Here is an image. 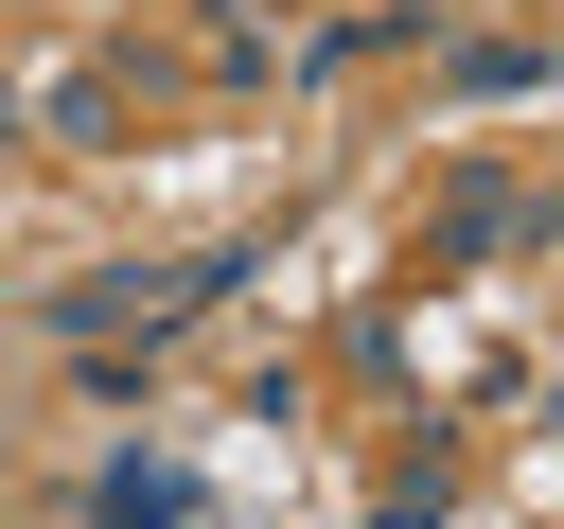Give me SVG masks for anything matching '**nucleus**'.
<instances>
[{"mask_svg":"<svg viewBox=\"0 0 564 529\" xmlns=\"http://www.w3.org/2000/svg\"><path fill=\"white\" fill-rule=\"evenodd\" d=\"M176 511H194L176 458H123V476H106V529H176Z\"/></svg>","mask_w":564,"mask_h":529,"instance_id":"obj_1","label":"nucleus"}]
</instances>
